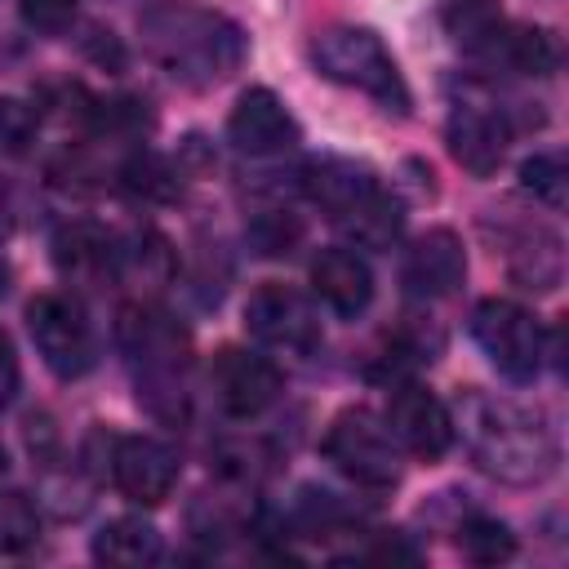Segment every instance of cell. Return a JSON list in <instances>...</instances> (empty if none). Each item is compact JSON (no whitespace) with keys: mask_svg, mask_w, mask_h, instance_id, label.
<instances>
[{"mask_svg":"<svg viewBox=\"0 0 569 569\" xmlns=\"http://www.w3.org/2000/svg\"><path fill=\"white\" fill-rule=\"evenodd\" d=\"M449 418L471 462L502 485H542L560 462V445L547 418L507 396H485L471 387L458 396Z\"/></svg>","mask_w":569,"mask_h":569,"instance_id":"cell-1","label":"cell"},{"mask_svg":"<svg viewBox=\"0 0 569 569\" xmlns=\"http://www.w3.org/2000/svg\"><path fill=\"white\" fill-rule=\"evenodd\" d=\"M138 36L147 58L187 89H213L244 67V31L204 4L156 0L138 13Z\"/></svg>","mask_w":569,"mask_h":569,"instance_id":"cell-2","label":"cell"},{"mask_svg":"<svg viewBox=\"0 0 569 569\" xmlns=\"http://www.w3.org/2000/svg\"><path fill=\"white\" fill-rule=\"evenodd\" d=\"M120 347L129 356L133 382H138V400L164 418V422H182L187 418V373H191V342L187 329L151 307V302H133L120 311Z\"/></svg>","mask_w":569,"mask_h":569,"instance_id":"cell-3","label":"cell"},{"mask_svg":"<svg viewBox=\"0 0 569 569\" xmlns=\"http://www.w3.org/2000/svg\"><path fill=\"white\" fill-rule=\"evenodd\" d=\"M302 191L360 249H387L400 236V227H405L400 200L365 164H351V160H316V164L302 169Z\"/></svg>","mask_w":569,"mask_h":569,"instance_id":"cell-4","label":"cell"},{"mask_svg":"<svg viewBox=\"0 0 569 569\" xmlns=\"http://www.w3.org/2000/svg\"><path fill=\"white\" fill-rule=\"evenodd\" d=\"M311 67L333 80V84H347V89H360L369 93L373 102H382L387 111L405 116L409 111V89H405V76L396 67V58L387 53L382 36L369 31V27H356V22H338V27H325L311 36Z\"/></svg>","mask_w":569,"mask_h":569,"instance_id":"cell-5","label":"cell"},{"mask_svg":"<svg viewBox=\"0 0 569 569\" xmlns=\"http://www.w3.org/2000/svg\"><path fill=\"white\" fill-rule=\"evenodd\" d=\"M325 458L365 489H391L400 480V445L369 409H342L325 431Z\"/></svg>","mask_w":569,"mask_h":569,"instance_id":"cell-6","label":"cell"},{"mask_svg":"<svg viewBox=\"0 0 569 569\" xmlns=\"http://www.w3.org/2000/svg\"><path fill=\"white\" fill-rule=\"evenodd\" d=\"M471 333L502 378H511V382L538 378L542 356H547V338H542V325L533 320V311H525L511 298H485L471 311Z\"/></svg>","mask_w":569,"mask_h":569,"instance_id":"cell-7","label":"cell"},{"mask_svg":"<svg viewBox=\"0 0 569 569\" xmlns=\"http://www.w3.org/2000/svg\"><path fill=\"white\" fill-rule=\"evenodd\" d=\"M244 329L258 347L280 356H307L320 347V316L311 298L289 284H258L244 302Z\"/></svg>","mask_w":569,"mask_h":569,"instance_id":"cell-8","label":"cell"},{"mask_svg":"<svg viewBox=\"0 0 569 569\" xmlns=\"http://www.w3.org/2000/svg\"><path fill=\"white\" fill-rule=\"evenodd\" d=\"M27 329L40 360L58 378H80L93 365V329L76 298L67 293H36L27 302Z\"/></svg>","mask_w":569,"mask_h":569,"instance_id":"cell-9","label":"cell"},{"mask_svg":"<svg viewBox=\"0 0 569 569\" xmlns=\"http://www.w3.org/2000/svg\"><path fill=\"white\" fill-rule=\"evenodd\" d=\"M445 142H449V156H453L471 178H493L498 164H502V156H507L511 124H507L502 107H493V102H485V98H462V102H453V111H449Z\"/></svg>","mask_w":569,"mask_h":569,"instance_id":"cell-10","label":"cell"},{"mask_svg":"<svg viewBox=\"0 0 569 569\" xmlns=\"http://www.w3.org/2000/svg\"><path fill=\"white\" fill-rule=\"evenodd\" d=\"M209 387L231 418H258L280 396V369L244 347H222L209 365Z\"/></svg>","mask_w":569,"mask_h":569,"instance_id":"cell-11","label":"cell"},{"mask_svg":"<svg viewBox=\"0 0 569 569\" xmlns=\"http://www.w3.org/2000/svg\"><path fill=\"white\" fill-rule=\"evenodd\" d=\"M382 422L396 436V445L422 462H436L453 445V418H449L445 400H436L427 387H413V382L391 391Z\"/></svg>","mask_w":569,"mask_h":569,"instance_id":"cell-12","label":"cell"},{"mask_svg":"<svg viewBox=\"0 0 569 569\" xmlns=\"http://www.w3.org/2000/svg\"><path fill=\"white\" fill-rule=\"evenodd\" d=\"M111 480L129 502L156 507L178 485V453L156 436H120L111 445Z\"/></svg>","mask_w":569,"mask_h":569,"instance_id":"cell-13","label":"cell"},{"mask_svg":"<svg viewBox=\"0 0 569 569\" xmlns=\"http://www.w3.org/2000/svg\"><path fill=\"white\" fill-rule=\"evenodd\" d=\"M227 138L244 156H280L298 142V124H293L289 107L267 84H253L236 98L231 120H227Z\"/></svg>","mask_w":569,"mask_h":569,"instance_id":"cell-14","label":"cell"},{"mask_svg":"<svg viewBox=\"0 0 569 569\" xmlns=\"http://www.w3.org/2000/svg\"><path fill=\"white\" fill-rule=\"evenodd\" d=\"M467 280L462 240L449 227H431L405 253V284L413 298H449Z\"/></svg>","mask_w":569,"mask_h":569,"instance_id":"cell-15","label":"cell"},{"mask_svg":"<svg viewBox=\"0 0 569 569\" xmlns=\"http://www.w3.org/2000/svg\"><path fill=\"white\" fill-rule=\"evenodd\" d=\"M53 262L67 280L98 289L120 276V244L98 222H67L53 236Z\"/></svg>","mask_w":569,"mask_h":569,"instance_id":"cell-16","label":"cell"},{"mask_svg":"<svg viewBox=\"0 0 569 569\" xmlns=\"http://www.w3.org/2000/svg\"><path fill=\"white\" fill-rule=\"evenodd\" d=\"M316 298L338 316H360L373 298V271L356 249H320L311 262Z\"/></svg>","mask_w":569,"mask_h":569,"instance_id":"cell-17","label":"cell"},{"mask_svg":"<svg viewBox=\"0 0 569 569\" xmlns=\"http://www.w3.org/2000/svg\"><path fill=\"white\" fill-rule=\"evenodd\" d=\"M164 556V542L156 533V525H147L142 516H116L93 533V560L116 565V569H142L156 565Z\"/></svg>","mask_w":569,"mask_h":569,"instance_id":"cell-18","label":"cell"},{"mask_svg":"<svg viewBox=\"0 0 569 569\" xmlns=\"http://www.w3.org/2000/svg\"><path fill=\"white\" fill-rule=\"evenodd\" d=\"M449 40L467 53H480V58H493L502 31H507V18L498 9V0H445V13H440Z\"/></svg>","mask_w":569,"mask_h":569,"instance_id":"cell-19","label":"cell"},{"mask_svg":"<svg viewBox=\"0 0 569 569\" xmlns=\"http://www.w3.org/2000/svg\"><path fill=\"white\" fill-rule=\"evenodd\" d=\"M493 58L507 62L511 71H520V76H551L556 62H560V44L542 27H507Z\"/></svg>","mask_w":569,"mask_h":569,"instance_id":"cell-20","label":"cell"},{"mask_svg":"<svg viewBox=\"0 0 569 569\" xmlns=\"http://www.w3.org/2000/svg\"><path fill=\"white\" fill-rule=\"evenodd\" d=\"M458 547H462V556L476 560V565H498V560H507V556L516 551V538H511V529H507L502 520H493V516H471V520L458 525Z\"/></svg>","mask_w":569,"mask_h":569,"instance_id":"cell-21","label":"cell"},{"mask_svg":"<svg viewBox=\"0 0 569 569\" xmlns=\"http://www.w3.org/2000/svg\"><path fill=\"white\" fill-rule=\"evenodd\" d=\"M520 187L533 191V200H542L547 209H560L569 196V164L560 151H538L520 164Z\"/></svg>","mask_w":569,"mask_h":569,"instance_id":"cell-22","label":"cell"},{"mask_svg":"<svg viewBox=\"0 0 569 569\" xmlns=\"http://www.w3.org/2000/svg\"><path fill=\"white\" fill-rule=\"evenodd\" d=\"M36 129H40V116L27 98H9L0 93V160H13L22 156L31 142H36Z\"/></svg>","mask_w":569,"mask_h":569,"instance_id":"cell-23","label":"cell"},{"mask_svg":"<svg viewBox=\"0 0 569 569\" xmlns=\"http://www.w3.org/2000/svg\"><path fill=\"white\" fill-rule=\"evenodd\" d=\"M120 178H124L129 191L151 196V200H173V196H178L173 169H169L164 160H156V156H133V160L120 169Z\"/></svg>","mask_w":569,"mask_h":569,"instance_id":"cell-24","label":"cell"},{"mask_svg":"<svg viewBox=\"0 0 569 569\" xmlns=\"http://www.w3.org/2000/svg\"><path fill=\"white\" fill-rule=\"evenodd\" d=\"M36 511L22 498H0V551H18L36 538Z\"/></svg>","mask_w":569,"mask_h":569,"instance_id":"cell-25","label":"cell"},{"mask_svg":"<svg viewBox=\"0 0 569 569\" xmlns=\"http://www.w3.org/2000/svg\"><path fill=\"white\" fill-rule=\"evenodd\" d=\"M18 13L27 27L44 31V36H58L76 22V0H18Z\"/></svg>","mask_w":569,"mask_h":569,"instance_id":"cell-26","label":"cell"},{"mask_svg":"<svg viewBox=\"0 0 569 569\" xmlns=\"http://www.w3.org/2000/svg\"><path fill=\"white\" fill-rule=\"evenodd\" d=\"M18 391V356H13V342L0 333V409L13 400Z\"/></svg>","mask_w":569,"mask_h":569,"instance_id":"cell-27","label":"cell"},{"mask_svg":"<svg viewBox=\"0 0 569 569\" xmlns=\"http://www.w3.org/2000/svg\"><path fill=\"white\" fill-rule=\"evenodd\" d=\"M9 227H13V213H9V196L0 191V298L9 289V262H4V236H9Z\"/></svg>","mask_w":569,"mask_h":569,"instance_id":"cell-28","label":"cell"},{"mask_svg":"<svg viewBox=\"0 0 569 569\" xmlns=\"http://www.w3.org/2000/svg\"><path fill=\"white\" fill-rule=\"evenodd\" d=\"M0 476H4V453H0Z\"/></svg>","mask_w":569,"mask_h":569,"instance_id":"cell-29","label":"cell"}]
</instances>
